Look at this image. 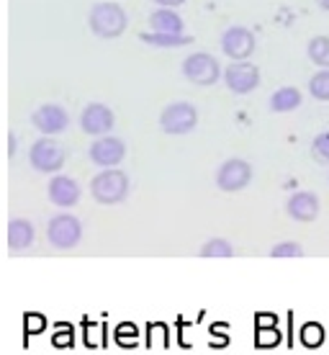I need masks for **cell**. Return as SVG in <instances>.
<instances>
[{
    "instance_id": "10",
    "label": "cell",
    "mask_w": 329,
    "mask_h": 355,
    "mask_svg": "<svg viewBox=\"0 0 329 355\" xmlns=\"http://www.w3.org/2000/svg\"><path fill=\"white\" fill-rule=\"evenodd\" d=\"M319 196L314 193V191H296L291 198H288V204H285V211L288 216L294 219V222H301V224H309L314 222L317 216H319Z\"/></svg>"
},
{
    "instance_id": "24",
    "label": "cell",
    "mask_w": 329,
    "mask_h": 355,
    "mask_svg": "<svg viewBox=\"0 0 329 355\" xmlns=\"http://www.w3.org/2000/svg\"><path fill=\"white\" fill-rule=\"evenodd\" d=\"M281 340H283L281 327H255V347H260V350L281 345Z\"/></svg>"
},
{
    "instance_id": "28",
    "label": "cell",
    "mask_w": 329,
    "mask_h": 355,
    "mask_svg": "<svg viewBox=\"0 0 329 355\" xmlns=\"http://www.w3.org/2000/svg\"><path fill=\"white\" fill-rule=\"evenodd\" d=\"M303 248L299 242H278L276 248L270 250V258H301Z\"/></svg>"
},
{
    "instance_id": "9",
    "label": "cell",
    "mask_w": 329,
    "mask_h": 355,
    "mask_svg": "<svg viewBox=\"0 0 329 355\" xmlns=\"http://www.w3.org/2000/svg\"><path fill=\"white\" fill-rule=\"evenodd\" d=\"M28 160H31V165L36 170H42V173H57L64 165V152L52 139H39L31 147V152H28Z\"/></svg>"
},
{
    "instance_id": "8",
    "label": "cell",
    "mask_w": 329,
    "mask_h": 355,
    "mask_svg": "<svg viewBox=\"0 0 329 355\" xmlns=\"http://www.w3.org/2000/svg\"><path fill=\"white\" fill-rule=\"evenodd\" d=\"M252 180V168L249 162L234 157V160H226L216 173V186L226 191V193H234V191H242V188L249 186Z\"/></svg>"
},
{
    "instance_id": "31",
    "label": "cell",
    "mask_w": 329,
    "mask_h": 355,
    "mask_svg": "<svg viewBox=\"0 0 329 355\" xmlns=\"http://www.w3.org/2000/svg\"><path fill=\"white\" fill-rule=\"evenodd\" d=\"M255 327H281V324H278V314L258 311V314H255Z\"/></svg>"
},
{
    "instance_id": "32",
    "label": "cell",
    "mask_w": 329,
    "mask_h": 355,
    "mask_svg": "<svg viewBox=\"0 0 329 355\" xmlns=\"http://www.w3.org/2000/svg\"><path fill=\"white\" fill-rule=\"evenodd\" d=\"M162 8H175V6H180V3H186V0H157Z\"/></svg>"
},
{
    "instance_id": "16",
    "label": "cell",
    "mask_w": 329,
    "mask_h": 355,
    "mask_svg": "<svg viewBox=\"0 0 329 355\" xmlns=\"http://www.w3.org/2000/svg\"><path fill=\"white\" fill-rule=\"evenodd\" d=\"M150 26L160 34H183V18L175 10L160 8L150 16Z\"/></svg>"
},
{
    "instance_id": "13",
    "label": "cell",
    "mask_w": 329,
    "mask_h": 355,
    "mask_svg": "<svg viewBox=\"0 0 329 355\" xmlns=\"http://www.w3.org/2000/svg\"><path fill=\"white\" fill-rule=\"evenodd\" d=\"M80 126H82V132L103 137V134H108L114 129V114H111V108L103 106V103H90L80 116Z\"/></svg>"
},
{
    "instance_id": "6",
    "label": "cell",
    "mask_w": 329,
    "mask_h": 355,
    "mask_svg": "<svg viewBox=\"0 0 329 355\" xmlns=\"http://www.w3.org/2000/svg\"><path fill=\"white\" fill-rule=\"evenodd\" d=\"M224 83H226V88L231 93H237V96H247L252 90L260 85V67L258 64L247 62V60H242V62H231L224 72Z\"/></svg>"
},
{
    "instance_id": "19",
    "label": "cell",
    "mask_w": 329,
    "mask_h": 355,
    "mask_svg": "<svg viewBox=\"0 0 329 355\" xmlns=\"http://www.w3.org/2000/svg\"><path fill=\"white\" fill-rule=\"evenodd\" d=\"M306 54L317 67L321 70H329V36L319 34L309 39V46H306Z\"/></svg>"
},
{
    "instance_id": "4",
    "label": "cell",
    "mask_w": 329,
    "mask_h": 355,
    "mask_svg": "<svg viewBox=\"0 0 329 355\" xmlns=\"http://www.w3.org/2000/svg\"><path fill=\"white\" fill-rule=\"evenodd\" d=\"M198 124V111L190 103H170L160 114V126L165 134H188Z\"/></svg>"
},
{
    "instance_id": "15",
    "label": "cell",
    "mask_w": 329,
    "mask_h": 355,
    "mask_svg": "<svg viewBox=\"0 0 329 355\" xmlns=\"http://www.w3.org/2000/svg\"><path fill=\"white\" fill-rule=\"evenodd\" d=\"M301 90L294 88V85H285V88H278L273 96H270V108L276 111V114H288V111H296V108L301 106Z\"/></svg>"
},
{
    "instance_id": "22",
    "label": "cell",
    "mask_w": 329,
    "mask_h": 355,
    "mask_svg": "<svg viewBox=\"0 0 329 355\" xmlns=\"http://www.w3.org/2000/svg\"><path fill=\"white\" fill-rule=\"evenodd\" d=\"M170 327L165 322H150L147 324V347H168Z\"/></svg>"
},
{
    "instance_id": "2",
    "label": "cell",
    "mask_w": 329,
    "mask_h": 355,
    "mask_svg": "<svg viewBox=\"0 0 329 355\" xmlns=\"http://www.w3.org/2000/svg\"><path fill=\"white\" fill-rule=\"evenodd\" d=\"M126 10L118 3H98L90 10V28L103 39H114V36L124 34L126 28Z\"/></svg>"
},
{
    "instance_id": "27",
    "label": "cell",
    "mask_w": 329,
    "mask_h": 355,
    "mask_svg": "<svg viewBox=\"0 0 329 355\" xmlns=\"http://www.w3.org/2000/svg\"><path fill=\"white\" fill-rule=\"evenodd\" d=\"M52 345L64 347V350L75 345V327H72L70 322H60V324H57V329H54V335H52Z\"/></svg>"
},
{
    "instance_id": "21",
    "label": "cell",
    "mask_w": 329,
    "mask_h": 355,
    "mask_svg": "<svg viewBox=\"0 0 329 355\" xmlns=\"http://www.w3.org/2000/svg\"><path fill=\"white\" fill-rule=\"evenodd\" d=\"M142 42L154 46H183V44H190L193 39L183 34H160V31H154V34H142Z\"/></svg>"
},
{
    "instance_id": "14",
    "label": "cell",
    "mask_w": 329,
    "mask_h": 355,
    "mask_svg": "<svg viewBox=\"0 0 329 355\" xmlns=\"http://www.w3.org/2000/svg\"><path fill=\"white\" fill-rule=\"evenodd\" d=\"M49 198H52V204L62 206H75L80 201V186L67 175H57L49 180Z\"/></svg>"
},
{
    "instance_id": "30",
    "label": "cell",
    "mask_w": 329,
    "mask_h": 355,
    "mask_svg": "<svg viewBox=\"0 0 329 355\" xmlns=\"http://www.w3.org/2000/svg\"><path fill=\"white\" fill-rule=\"evenodd\" d=\"M312 155L317 162H329V132H321L314 137Z\"/></svg>"
},
{
    "instance_id": "25",
    "label": "cell",
    "mask_w": 329,
    "mask_h": 355,
    "mask_svg": "<svg viewBox=\"0 0 329 355\" xmlns=\"http://www.w3.org/2000/svg\"><path fill=\"white\" fill-rule=\"evenodd\" d=\"M201 255H204V258H231V255H234V248H231L226 240H222V237H214V240H208L204 248H201Z\"/></svg>"
},
{
    "instance_id": "12",
    "label": "cell",
    "mask_w": 329,
    "mask_h": 355,
    "mask_svg": "<svg viewBox=\"0 0 329 355\" xmlns=\"http://www.w3.org/2000/svg\"><path fill=\"white\" fill-rule=\"evenodd\" d=\"M31 121H34V126L39 129V132L60 134V132H64V129H67V124H70V116H67V111H64L62 106L46 103V106L36 108L34 116H31Z\"/></svg>"
},
{
    "instance_id": "3",
    "label": "cell",
    "mask_w": 329,
    "mask_h": 355,
    "mask_svg": "<svg viewBox=\"0 0 329 355\" xmlns=\"http://www.w3.org/2000/svg\"><path fill=\"white\" fill-rule=\"evenodd\" d=\"M46 237L52 242L54 248L60 250H70L75 248L82 237V224L78 216H72V214H57L49 227H46Z\"/></svg>"
},
{
    "instance_id": "11",
    "label": "cell",
    "mask_w": 329,
    "mask_h": 355,
    "mask_svg": "<svg viewBox=\"0 0 329 355\" xmlns=\"http://www.w3.org/2000/svg\"><path fill=\"white\" fill-rule=\"evenodd\" d=\"M126 144L116 137H100L98 142H93L90 147V160L100 165V168H116L118 162L124 160Z\"/></svg>"
},
{
    "instance_id": "18",
    "label": "cell",
    "mask_w": 329,
    "mask_h": 355,
    "mask_svg": "<svg viewBox=\"0 0 329 355\" xmlns=\"http://www.w3.org/2000/svg\"><path fill=\"white\" fill-rule=\"evenodd\" d=\"M34 242V227L26 219H13L8 224V245L10 250H26Z\"/></svg>"
},
{
    "instance_id": "7",
    "label": "cell",
    "mask_w": 329,
    "mask_h": 355,
    "mask_svg": "<svg viewBox=\"0 0 329 355\" xmlns=\"http://www.w3.org/2000/svg\"><path fill=\"white\" fill-rule=\"evenodd\" d=\"M255 46H258V42H255V34L249 31V28L244 26H231L224 31L222 36V49L226 57H231L234 62H242V60H247L249 54L255 52Z\"/></svg>"
},
{
    "instance_id": "29",
    "label": "cell",
    "mask_w": 329,
    "mask_h": 355,
    "mask_svg": "<svg viewBox=\"0 0 329 355\" xmlns=\"http://www.w3.org/2000/svg\"><path fill=\"white\" fill-rule=\"evenodd\" d=\"M116 343L121 347H136V327L132 322H124L116 327Z\"/></svg>"
},
{
    "instance_id": "17",
    "label": "cell",
    "mask_w": 329,
    "mask_h": 355,
    "mask_svg": "<svg viewBox=\"0 0 329 355\" xmlns=\"http://www.w3.org/2000/svg\"><path fill=\"white\" fill-rule=\"evenodd\" d=\"M82 340H85V345H88L90 350L106 347V343H108L106 322L93 320V317H82Z\"/></svg>"
},
{
    "instance_id": "34",
    "label": "cell",
    "mask_w": 329,
    "mask_h": 355,
    "mask_svg": "<svg viewBox=\"0 0 329 355\" xmlns=\"http://www.w3.org/2000/svg\"><path fill=\"white\" fill-rule=\"evenodd\" d=\"M317 6H319L321 10H327V13H329V0H317Z\"/></svg>"
},
{
    "instance_id": "26",
    "label": "cell",
    "mask_w": 329,
    "mask_h": 355,
    "mask_svg": "<svg viewBox=\"0 0 329 355\" xmlns=\"http://www.w3.org/2000/svg\"><path fill=\"white\" fill-rule=\"evenodd\" d=\"M309 93L317 101H329V70H319L309 80Z\"/></svg>"
},
{
    "instance_id": "20",
    "label": "cell",
    "mask_w": 329,
    "mask_h": 355,
    "mask_svg": "<svg viewBox=\"0 0 329 355\" xmlns=\"http://www.w3.org/2000/svg\"><path fill=\"white\" fill-rule=\"evenodd\" d=\"M299 340H301L303 347L317 350V347H321V343H324V327H321L319 322H306L301 327V332H299Z\"/></svg>"
},
{
    "instance_id": "33",
    "label": "cell",
    "mask_w": 329,
    "mask_h": 355,
    "mask_svg": "<svg viewBox=\"0 0 329 355\" xmlns=\"http://www.w3.org/2000/svg\"><path fill=\"white\" fill-rule=\"evenodd\" d=\"M13 152H16V137L10 134L8 137V155H13Z\"/></svg>"
},
{
    "instance_id": "1",
    "label": "cell",
    "mask_w": 329,
    "mask_h": 355,
    "mask_svg": "<svg viewBox=\"0 0 329 355\" xmlns=\"http://www.w3.org/2000/svg\"><path fill=\"white\" fill-rule=\"evenodd\" d=\"M90 191H93V198H96L98 204H106V206L121 204L126 198V193H129V178H126V173H121V170L108 168L93 178Z\"/></svg>"
},
{
    "instance_id": "23",
    "label": "cell",
    "mask_w": 329,
    "mask_h": 355,
    "mask_svg": "<svg viewBox=\"0 0 329 355\" xmlns=\"http://www.w3.org/2000/svg\"><path fill=\"white\" fill-rule=\"evenodd\" d=\"M46 329V317L36 314V311H26L24 314V345H28V340L34 335H42Z\"/></svg>"
},
{
    "instance_id": "5",
    "label": "cell",
    "mask_w": 329,
    "mask_h": 355,
    "mask_svg": "<svg viewBox=\"0 0 329 355\" xmlns=\"http://www.w3.org/2000/svg\"><path fill=\"white\" fill-rule=\"evenodd\" d=\"M183 75L196 85H214L222 78V67L211 54L196 52L183 62Z\"/></svg>"
}]
</instances>
